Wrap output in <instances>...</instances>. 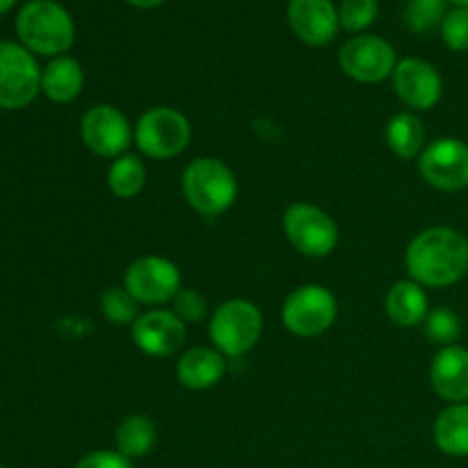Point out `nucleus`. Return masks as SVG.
Instances as JSON below:
<instances>
[{"label": "nucleus", "mask_w": 468, "mask_h": 468, "mask_svg": "<svg viewBox=\"0 0 468 468\" xmlns=\"http://www.w3.org/2000/svg\"><path fill=\"white\" fill-rule=\"evenodd\" d=\"M16 35L30 53L59 58L76 39V26L67 9L55 0H30L16 16Z\"/></svg>", "instance_id": "3"}, {"label": "nucleus", "mask_w": 468, "mask_h": 468, "mask_svg": "<svg viewBox=\"0 0 468 468\" xmlns=\"http://www.w3.org/2000/svg\"><path fill=\"white\" fill-rule=\"evenodd\" d=\"M434 446L448 457H468V402L448 405L432 428Z\"/></svg>", "instance_id": "20"}, {"label": "nucleus", "mask_w": 468, "mask_h": 468, "mask_svg": "<svg viewBox=\"0 0 468 468\" xmlns=\"http://www.w3.org/2000/svg\"><path fill=\"white\" fill-rule=\"evenodd\" d=\"M227 375V361L215 347H190L176 364V379L190 391H208L218 387Z\"/></svg>", "instance_id": "17"}, {"label": "nucleus", "mask_w": 468, "mask_h": 468, "mask_svg": "<svg viewBox=\"0 0 468 468\" xmlns=\"http://www.w3.org/2000/svg\"><path fill=\"white\" fill-rule=\"evenodd\" d=\"M378 0H341L338 5V21L341 27L350 32H364L378 21Z\"/></svg>", "instance_id": "27"}, {"label": "nucleus", "mask_w": 468, "mask_h": 468, "mask_svg": "<svg viewBox=\"0 0 468 468\" xmlns=\"http://www.w3.org/2000/svg\"><path fill=\"white\" fill-rule=\"evenodd\" d=\"M172 311L186 324H197L208 315V300L195 288H181L172 300Z\"/></svg>", "instance_id": "29"}, {"label": "nucleus", "mask_w": 468, "mask_h": 468, "mask_svg": "<svg viewBox=\"0 0 468 468\" xmlns=\"http://www.w3.org/2000/svg\"><path fill=\"white\" fill-rule=\"evenodd\" d=\"M338 315L336 295L323 283H304L283 300L282 323L300 338L323 336L334 327Z\"/></svg>", "instance_id": "7"}, {"label": "nucleus", "mask_w": 468, "mask_h": 468, "mask_svg": "<svg viewBox=\"0 0 468 468\" xmlns=\"http://www.w3.org/2000/svg\"><path fill=\"white\" fill-rule=\"evenodd\" d=\"M101 314L108 323L117 324V327H133L137 318H140V302L131 295V292L122 286H110L101 292Z\"/></svg>", "instance_id": "24"}, {"label": "nucleus", "mask_w": 468, "mask_h": 468, "mask_svg": "<svg viewBox=\"0 0 468 468\" xmlns=\"http://www.w3.org/2000/svg\"><path fill=\"white\" fill-rule=\"evenodd\" d=\"M462 320L460 315L455 314L448 306H437V309H430L428 318L423 323V334L430 343L439 347H448V346H457L462 338Z\"/></svg>", "instance_id": "25"}, {"label": "nucleus", "mask_w": 468, "mask_h": 468, "mask_svg": "<svg viewBox=\"0 0 468 468\" xmlns=\"http://www.w3.org/2000/svg\"><path fill=\"white\" fill-rule=\"evenodd\" d=\"M393 91L411 112H428L441 101L443 78L434 64L420 58H405L398 62L391 76Z\"/></svg>", "instance_id": "13"}, {"label": "nucleus", "mask_w": 468, "mask_h": 468, "mask_svg": "<svg viewBox=\"0 0 468 468\" xmlns=\"http://www.w3.org/2000/svg\"><path fill=\"white\" fill-rule=\"evenodd\" d=\"M384 140H387L388 149L402 160L419 158L425 146H428L423 122L411 110L398 112L388 119L387 128H384Z\"/></svg>", "instance_id": "21"}, {"label": "nucleus", "mask_w": 468, "mask_h": 468, "mask_svg": "<svg viewBox=\"0 0 468 468\" xmlns=\"http://www.w3.org/2000/svg\"><path fill=\"white\" fill-rule=\"evenodd\" d=\"M41 91V69L23 44L0 41V108L23 110Z\"/></svg>", "instance_id": "8"}, {"label": "nucleus", "mask_w": 468, "mask_h": 468, "mask_svg": "<svg viewBox=\"0 0 468 468\" xmlns=\"http://www.w3.org/2000/svg\"><path fill=\"white\" fill-rule=\"evenodd\" d=\"M85 87V71L80 62L69 55L53 58L41 69V91L53 103H71Z\"/></svg>", "instance_id": "19"}, {"label": "nucleus", "mask_w": 468, "mask_h": 468, "mask_svg": "<svg viewBox=\"0 0 468 468\" xmlns=\"http://www.w3.org/2000/svg\"><path fill=\"white\" fill-rule=\"evenodd\" d=\"M288 23L297 39L309 46H324L338 35V7L332 0H288Z\"/></svg>", "instance_id": "15"}, {"label": "nucleus", "mask_w": 468, "mask_h": 468, "mask_svg": "<svg viewBox=\"0 0 468 468\" xmlns=\"http://www.w3.org/2000/svg\"><path fill=\"white\" fill-rule=\"evenodd\" d=\"M14 3H16V0H0V14L9 12V9L14 7Z\"/></svg>", "instance_id": "32"}, {"label": "nucleus", "mask_w": 468, "mask_h": 468, "mask_svg": "<svg viewBox=\"0 0 468 468\" xmlns=\"http://www.w3.org/2000/svg\"><path fill=\"white\" fill-rule=\"evenodd\" d=\"M441 39L455 53L468 50V7H455L446 14L441 23Z\"/></svg>", "instance_id": "28"}, {"label": "nucleus", "mask_w": 468, "mask_h": 468, "mask_svg": "<svg viewBox=\"0 0 468 468\" xmlns=\"http://www.w3.org/2000/svg\"><path fill=\"white\" fill-rule=\"evenodd\" d=\"M432 391L446 405L468 402V350L462 346L439 347L430 364Z\"/></svg>", "instance_id": "16"}, {"label": "nucleus", "mask_w": 468, "mask_h": 468, "mask_svg": "<svg viewBox=\"0 0 468 468\" xmlns=\"http://www.w3.org/2000/svg\"><path fill=\"white\" fill-rule=\"evenodd\" d=\"M158 441L155 423L146 414H131L117 425L114 432V451L122 452L128 460H142L154 451Z\"/></svg>", "instance_id": "22"}, {"label": "nucleus", "mask_w": 468, "mask_h": 468, "mask_svg": "<svg viewBox=\"0 0 468 468\" xmlns=\"http://www.w3.org/2000/svg\"><path fill=\"white\" fill-rule=\"evenodd\" d=\"M76 468H135L133 460L123 457L119 451H91L78 462Z\"/></svg>", "instance_id": "30"}, {"label": "nucleus", "mask_w": 468, "mask_h": 468, "mask_svg": "<svg viewBox=\"0 0 468 468\" xmlns=\"http://www.w3.org/2000/svg\"><path fill=\"white\" fill-rule=\"evenodd\" d=\"M261 334H263V314L254 302L242 300V297L227 300L210 315V343L224 356L240 359L250 355L261 341Z\"/></svg>", "instance_id": "4"}, {"label": "nucleus", "mask_w": 468, "mask_h": 468, "mask_svg": "<svg viewBox=\"0 0 468 468\" xmlns=\"http://www.w3.org/2000/svg\"><path fill=\"white\" fill-rule=\"evenodd\" d=\"M0 468H5V466H0Z\"/></svg>", "instance_id": "34"}, {"label": "nucleus", "mask_w": 468, "mask_h": 468, "mask_svg": "<svg viewBox=\"0 0 468 468\" xmlns=\"http://www.w3.org/2000/svg\"><path fill=\"white\" fill-rule=\"evenodd\" d=\"M133 343L146 356H172L187 338V324L172 309L144 311L131 327Z\"/></svg>", "instance_id": "14"}, {"label": "nucleus", "mask_w": 468, "mask_h": 468, "mask_svg": "<svg viewBox=\"0 0 468 468\" xmlns=\"http://www.w3.org/2000/svg\"><path fill=\"white\" fill-rule=\"evenodd\" d=\"M338 67L347 78L364 85H378L393 76L398 67L396 48L378 35H356L338 50Z\"/></svg>", "instance_id": "9"}, {"label": "nucleus", "mask_w": 468, "mask_h": 468, "mask_svg": "<svg viewBox=\"0 0 468 468\" xmlns=\"http://www.w3.org/2000/svg\"><path fill=\"white\" fill-rule=\"evenodd\" d=\"M384 309L388 320L402 329L419 327L430 314V297L420 283L414 279H400L388 288L384 297Z\"/></svg>", "instance_id": "18"}, {"label": "nucleus", "mask_w": 468, "mask_h": 468, "mask_svg": "<svg viewBox=\"0 0 468 468\" xmlns=\"http://www.w3.org/2000/svg\"><path fill=\"white\" fill-rule=\"evenodd\" d=\"M183 197L204 218L227 213L238 199V178L227 163L213 155H201L187 163L181 176Z\"/></svg>", "instance_id": "2"}, {"label": "nucleus", "mask_w": 468, "mask_h": 468, "mask_svg": "<svg viewBox=\"0 0 468 468\" xmlns=\"http://www.w3.org/2000/svg\"><path fill=\"white\" fill-rule=\"evenodd\" d=\"M133 140L146 158L172 160L181 155L190 144V119L167 105L149 108L144 114H140L137 123L133 126Z\"/></svg>", "instance_id": "5"}, {"label": "nucleus", "mask_w": 468, "mask_h": 468, "mask_svg": "<svg viewBox=\"0 0 468 468\" xmlns=\"http://www.w3.org/2000/svg\"><path fill=\"white\" fill-rule=\"evenodd\" d=\"M128 5H133V7L137 9H154L158 7V5H163L165 0H126Z\"/></svg>", "instance_id": "31"}, {"label": "nucleus", "mask_w": 468, "mask_h": 468, "mask_svg": "<svg viewBox=\"0 0 468 468\" xmlns=\"http://www.w3.org/2000/svg\"><path fill=\"white\" fill-rule=\"evenodd\" d=\"M105 181L117 199H135L146 186V167L140 155L123 154L110 163Z\"/></svg>", "instance_id": "23"}, {"label": "nucleus", "mask_w": 468, "mask_h": 468, "mask_svg": "<svg viewBox=\"0 0 468 468\" xmlns=\"http://www.w3.org/2000/svg\"><path fill=\"white\" fill-rule=\"evenodd\" d=\"M410 279L423 288H448L468 274V238L451 227L416 233L405 251Z\"/></svg>", "instance_id": "1"}, {"label": "nucleus", "mask_w": 468, "mask_h": 468, "mask_svg": "<svg viewBox=\"0 0 468 468\" xmlns=\"http://www.w3.org/2000/svg\"><path fill=\"white\" fill-rule=\"evenodd\" d=\"M123 288L140 302V306H160L172 302L183 288L181 270L165 256H140L123 272Z\"/></svg>", "instance_id": "10"}, {"label": "nucleus", "mask_w": 468, "mask_h": 468, "mask_svg": "<svg viewBox=\"0 0 468 468\" xmlns=\"http://www.w3.org/2000/svg\"><path fill=\"white\" fill-rule=\"evenodd\" d=\"M283 236L302 256L324 259L338 247V224L332 215L315 204L297 201L283 210Z\"/></svg>", "instance_id": "6"}, {"label": "nucleus", "mask_w": 468, "mask_h": 468, "mask_svg": "<svg viewBox=\"0 0 468 468\" xmlns=\"http://www.w3.org/2000/svg\"><path fill=\"white\" fill-rule=\"evenodd\" d=\"M82 144L99 158H119L128 154L133 126L126 114L110 103L91 105L80 119Z\"/></svg>", "instance_id": "12"}, {"label": "nucleus", "mask_w": 468, "mask_h": 468, "mask_svg": "<svg viewBox=\"0 0 468 468\" xmlns=\"http://www.w3.org/2000/svg\"><path fill=\"white\" fill-rule=\"evenodd\" d=\"M451 3H455L457 7H468V0H451Z\"/></svg>", "instance_id": "33"}, {"label": "nucleus", "mask_w": 468, "mask_h": 468, "mask_svg": "<svg viewBox=\"0 0 468 468\" xmlns=\"http://www.w3.org/2000/svg\"><path fill=\"white\" fill-rule=\"evenodd\" d=\"M419 172L430 187L462 192L468 187V144L460 137H439L428 142L419 155Z\"/></svg>", "instance_id": "11"}, {"label": "nucleus", "mask_w": 468, "mask_h": 468, "mask_svg": "<svg viewBox=\"0 0 468 468\" xmlns=\"http://www.w3.org/2000/svg\"><path fill=\"white\" fill-rule=\"evenodd\" d=\"M448 0H407L405 23L416 35H428V32L441 27L443 18L448 14Z\"/></svg>", "instance_id": "26"}]
</instances>
